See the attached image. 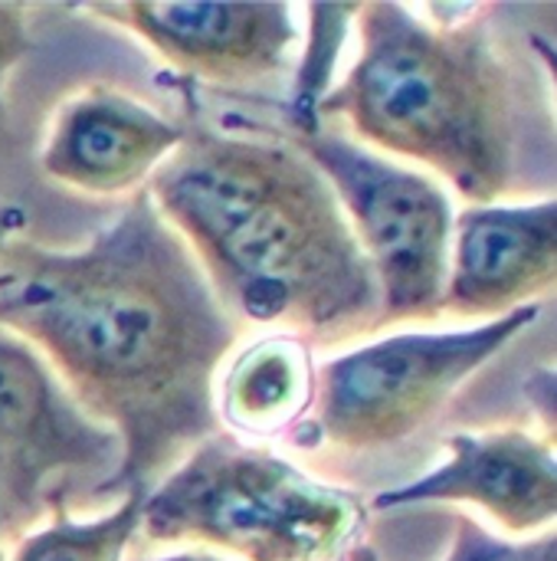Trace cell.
Returning <instances> with one entry per match:
<instances>
[{
  "instance_id": "obj_1",
  "label": "cell",
  "mask_w": 557,
  "mask_h": 561,
  "mask_svg": "<svg viewBox=\"0 0 557 561\" xmlns=\"http://www.w3.org/2000/svg\"><path fill=\"white\" fill-rule=\"evenodd\" d=\"M0 329L118 437L121 467L108 493H151L220 434L217 371L243 325L148 187L82 247L16 237L0 260Z\"/></svg>"
},
{
  "instance_id": "obj_2",
  "label": "cell",
  "mask_w": 557,
  "mask_h": 561,
  "mask_svg": "<svg viewBox=\"0 0 557 561\" xmlns=\"http://www.w3.org/2000/svg\"><path fill=\"white\" fill-rule=\"evenodd\" d=\"M144 187L240 325L318 342L381 325L378 283L351 224L292 141L197 125Z\"/></svg>"
},
{
  "instance_id": "obj_3",
  "label": "cell",
  "mask_w": 557,
  "mask_h": 561,
  "mask_svg": "<svg viewBox=\"0 0 557 561\" xmlns=\"http://www.w3.org/2000/svg\"><path fill=\"white\" fill-rule=\"evenodd\" d=\"M427 13L358 3V56L315 118H345L364 148L437 171L469 204L552 187V105L489 30V7Z\"/></svg>"
},
{
  "instance_id": "obj_4",
  "label": "cell",
  "mask_w": 557,
  "mask_h": 561,
  "mask_svg": "<svg viewBox=\"0 0 557 561\" xmlns=\"http://www.w3.org/2000/svg\"><path fill=\"white\" fill-rule=\"evenodd\" d=\"M361 526L364 506L355 493L217 434L144 493L138 536L197 542L236 561H332Z\"/></svg>"
},
{
  "instance_id": "obj_5",
  "label": "cell",
  "mask_w": 557,
  "mask_h": 561,
  "mask_svg": "<svg viewBox=\"0 0 557 561\" xmlns=\"http://www.w3.org/2000/svg\"><path fill=\"white\" fill-rule=\"evenodd\" d=\"M538 312L542 306H525L469 329L401 332L328 358L315 371L309 408L315 437L348 454L407 440L466 378L535 325Z\"/></svg>"
},
{
  "instance_id": "obj_6",
  "label": "cell",
  "mask_w": 557,
  "mask_h": 561,
  "mask_svg": "<svg viewBox=\"0 0 557 561\" xmlns=\"http://www.w3.org/2000/svg\"><path fill=\"white\" fill-rule=\"evenodd\" d=\"M292 145L335 191L374 273L381 322L440 319L456 217L443 184L322 125Z\"/></svg>"
},
{
  "instance_id": "obj_7",
  "label": "cell",
  "mask_w": 557,
  "mask_h": 561,
  "mask_svg": "<svg viewBox=\"0 0 557 561\" xmlns=\"http://www.w3.org/2000/svg\"><path fill=\"white\" fill-rule=\"evenodd\" d=\"M118 437L89 417L56 371L13 332L0 329V529L23 539L66 500L112 490Z\"/></svg>"
},
{
  "instance_id": "obj_8",
  "label": "cell",
  "mask_w": 557,
  "mask_h": 561,
  "mask_svg": "<svg viewBox=\"0 0 557 561\" xmlns=\"http://www.w3.org/2000/svg\"><path fill=\"white\" fill-rule=\"evenodd\" d=\"M141 36L164 62L217 85H253L279 79L299 43L292 3H92Z\"/></svg>"
},
{
  "instance_id": "obj_9",
  "label": "cell",
  "mask_w": 557,
  "mask_h": 561,
  "mask_svg": "<svg viewBox=\"0 0 557 561\" xmlns=\"http://www.w3.org/2000/svg\"><path fill=\"white\" fill-rule=\"evenodd\" d=\"M557 279V201L469 204L453 217L443 312L499 319L538 306Z\"/></svg>"
},
{
  "instance_id": "obj_10",
  "label": "cell",
  "mask_w": 557,
  "mask_h": 561,
  "mask_svg": "<svg viewBox=\"0 0 557 561\" xmlns=\"http://www.w3.org/2000/svg\"><path fill=\"white\" fill-rule=\"evenodd\" d=\"M469 503L506 533L552 529L557 516L555 447L522 431L453 434L430 473L374 496L378 513Z\"/></svg>"
},
{
  "instance_id": "obj_11",
  "label": "cell",
  "mask_w": 557,
  "mask_h": 561,
  "mask_svg": "<svg viewBox=\"0 0 557 561\" xmlns=\"http://www.w3.org/2000/svg\"><path fill=\"white\" fill-rule=\"evenodd\" d=\"M184 135V125L131 95L89 89L59 108L43 141L39 168L82 194H128L151 181Z\"/></svg>"
},
{
  "instance_id": "obj_12",
  "label": "cell",
  "mask_w": 557,
  "mask_h": 561,
  "mask_svg": "<svg viewBox=\"0 0 557 561\" xmlns=\"http://www.w3.org/2000/svg\"><path fill=\"white\" fill-rule=\"evenodd\" d=\"M315 368L302 339H256L236 355L217 388V417L236 434L272 437L302 421L312 408Z\"/></svg>"
},
{
  "instance_id": "obj_13",
  "label": "cell",
  "mask_w": 557,
  "mask_h": 561,
  "mask_svg": "<svg viewBox=\"0 0 557 561\" xmlns=\"http://www.w3.org/2000/svg\"><path fill=\"white\" fill-rule=\"evenodd\" d=\"M141 493H128L95 519L56 513L16 542L10 561H121L141 529Z\"/></svg>"
},
{
  "instance_id": "obj_14",
  "label": "cell",
  "mask_w": 557,
  "mask_h": 561,
  "mask_svg": "<svg viewBox=\"0 0 557 561\" xmlns=\"http://www.w3.org/2000/svg\"><path fill=\"white\" fill-rule=\"evenodd\" d=\"M443 561H557V536L545 529L535 539L512 542L492 536L473 516H456V536Z\"/></svg>"
},
{
  "instance_id": "obj_15",
  "label": "cell",
  "mask_w": 557,
  "mask_h": 561,
  "mask_svg": "<svg viewBox=\"0 0 557 561\" xmlns=\"http://www.w3.org/2000/svg\"><path fill=\"white\" fill-rule=\"evenodd\" d=\"M33 49L30 36V10L23 3H0V125L7 115L3 89L10 72L23 62V56Z\"/></svg>"
},
{
  "instance_id": "obj_16",
  "label": "cell",
  "mask_w": 557,
  "mask_h": 561,
  "mask_svg": "<svg viewBox=\"0 0 557 561\" xmlns=\"http://www.w3.org/2000/svg\"><path fill=\"white\" fill-rule=\"evenodd\" d=\"M23 230H26V214H23V207H16V204H0V260H3V250H7L16 237H23Z\"/></svg>"
},
{
  "instance_id": "obj_17",
  "label": "cell",
  "mask_w": 557,
  "mask_h": 561,
  "mask_svg": "<svg viewBox=\"0 0 557 561\" xmlns=\"http://www.w3.org/2000/svg\"><path fill=\"white\" fill-rule=\"evenodd\" d=\"M151 561H236V559H227V556H217V552H204V549H197V552H177V556H164V559H151Z\"/></svg>"
},
{
  "instance_id": "obj_18",
  "label": "cell",
  "mask_w": 557,
  "mask_h": 561,
  "mask_svg": "<svg viewBox=\"0 0 557 561\" xmlns=\"http://www.w3.org/2000/svg\"><path fill=\"white\" fill-rule=\"evenodd\" d=\"M0 546H3V529H0ZM0 561H3V556H0Z\"/></svg>"
}]
</instances>
